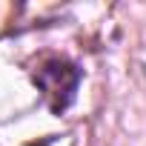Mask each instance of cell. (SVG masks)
Listing matches in <instances>:
<instances>
[{"label":"cell","mask_w":146,"mask_h":146,"mask_svg":"<svg viewBox=\"0 0 146 146\" xmlns=\"http://www.w3.org/2000/svg\"><path fill=\"white\" fill-rule=\"evenodd\" d=\"M78 80H80V72L66 60H49L35 72V83L43 89V95L54 112H63L72 103Z\"/></svg>","instance_id":"obj_1"}]
</instances>
